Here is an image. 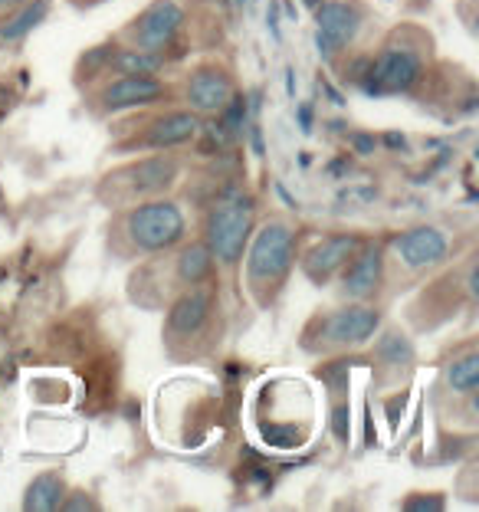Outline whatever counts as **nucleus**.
Segmentation results:
<instances>
[{
	"mask_svg": "<svg viewBox=\"0 0 479 512\" xmlns=\"http://www.w3.org/2000/svg\"><path fill=\"white\" fill-rule=\"evenodd\" d=\"M253 234V197L243 191H230L210 207L207 214V247L217 263L233 266L247 250Z\"/></svg>",
	"mask_w": 479,
	"mask_h": 512,
	"instance_id": "f257e3e1",
	"label": "nucleus"
},
{
	"mask_svg": "<svg viewBox=\"0 0 479 512\" xmlns=\"http://www.w3.org/2000/svg\"><path fill=\"white\" fill-rule=\"evenodd\" d=\"M424 73V53L414 43L404 40H391L384 50L368 60L365 69L358 76V86L365 96H401V92H411L414 83Z\"/></svg>",
	"mask_w": 479,
	"mask_h": 512,
	"instance_id": "f03ea898",
	"label": "nucleus"
},
{
	"mask_svg": "<svg viewBox=\"0 0 479 512\" xmlns=\"http://www.w3.org/2000/svg\"><path fill=\"white\" fill-rule=\"evenodd\" d=\"M292 260H296V247H292V230L286 224L273 220L253 237L247 253V283L253 293H260V302H266V289L276 293L286 283Z\"/></svg>",
	"mask_w": 479,
	"mask_h": 512,
	"instance_id": "7ed1b4c3",
	"label": "nucleus"
},
{
	"mask_svg": "<svg viewBox=\"0 0 479 512\" xmlns=\"http://www.w3.org/2000/svg\"><path fill=\"white\" fill-rule=\"evenodd\" d=\"M381 329V312L371 309V306H345V309H335L329 316H319L309 322L306 335H302V345L309 352H332V348H358L371 342Z\"/></svg>",
	"mask_w": 479,
	"mask_h": 512,
	"instance_id": "20e7f679",
	"label": "nucleus"
},
{
	"mask_svg": "<svg viewBox=\"0 0 479 512\" xmlns=\"http://www.w3.org/2000/svg\"><path fill=\"white\" fill-rule=\"evenodd\" d=\"M184 234H188V224H184L181 207L171 201H148L125 214V237L142 253L178 247Z\"/></svg>",
	"mask_w": 479,
	"mask_h": 512,
	"instance_id": "39448f33",
	"label": "nucleus"
},
{
	"mask_svg": "<svg viewBox=\"0 0 479 512\" xmlns=\"http://www.w3.org/2000/svg\"><path fill=\"white\" fill-rule=\"evenodd\" d=\"M358 27H361V14L348 0H322L315 7V46H319L325 60L342 53L355 40Z\"/></svg>",
	"mask_w": 479,
	"mask_h": 512,
	"instance_id": "423d86ee",
	"label": "nucleus"
},
{
	"mask_svg": "<svg viewBox=\"0 0 479 512\" xmlns=\"http://www.w3.org/2000/svg\"><path fill=\"white\" fill-rule=\"evenodd\" d=\"M184 27V7L178 0H155L151 7H145L138 20L128 27V37L135 40V46H145V50H168L174 37Z\"/></svg>",
	"mask_w": 479,
	"mask_h": 512,
	"instance_id": "0eeeda50",
	"label": "nucleus"
},
{
	"mask_svg": "<svg viewBox=\"0 0 479 512\" xmlns=\"http://www.w3.org/2000/svg\"><path fill=\"white\" fill-rule=\"evenodd\" d=\"M450 240L440 227H411L394 240V256L404 270L411 273H427L447 260Z\"/></svg>",
	"mask_w": 479,
	"mask_h": 512,
	"instance_id": "6e6552de",
	"label": "nucleus"
},
{
	"mask_svg": "<svg viewBox=\"0 0 479 512\" xmlns=\"http://www.w3.org/2000/svg\"><path fill=\"white\" fill-rule=\"evenodd\" d=\"M174 178H178V161L168 155L142 158L135 165L122 168L119 174H112V184H125V197H151L168 191Z\"/></svg>",
	"mask_w": 479,
	"mask_h": 512,
	"instance_id": "1a4fd4ad",
	"label": "nucleus"
},
{
	"mask_svg": "<svg viewBox=\"0 0 479 512\" xmlns=\"http://www.w3.org/2000/svg\"><path fill=\"white\" fill-rule=\"evenodd\" d=\"M361 247V243H358ZM342 293L355 302L371 299L381 289L384 279V250L381 243H368V247L355 250L348 256V263L342 266Z\"/></svg>",
	"mask_w": 479,
	"mask_h": 512,
	"instance_id": "9d476101",
	"label": "nucleus"
},
{
	"mask_svg": "<svg viewBox=\"0 0 479 512\" xmlns=\"http://www.w3.org/2000/svg\"><path fill=\"white\" fill-rule=\"evenodd\" d=\"M165 86L158 83L155 76H135V73H125L119 76L115 83H109L102 89V109L105 112H125V109H138V106H151L165 96Z\"/></svg>",
	"mask_w": 479,
	"mask_h": 512,
	"instance_id": "9b49d317",
	"label": "nucleus"
},
{
	"mask_svg": "<svg viewBox=\"0 0 479 512\" xmlns=\"http://www.w3.org/2000/svg\"><path fill=\"white\" fill-rule=\"evenodd\" d=\"M358 250V240L348 237V234H335V237H325L322 243H315V247L306 253V260H302V270L312 279V283H329V279L342 270L348 263V256Z\"/></svg>",
	"mask_w": 479,
	"mask_h": 512,
	"instance_id": "f8f14e48",
	"label": "nucleus"
},
{
	"mask_svg": "<svg viewBox=\"0 0 479 512\" xmlns=\"http://www.w3.org/2000/svg\"><path fill=\"white\" fill-rule=\"evenodd\" d=\"M230 96H233L230 79L214 66L197 69V73L188 79V102H191V109L201 115H217L227 106Z\"/></svg>",
	"mask_w": 479,
	"mask_h": 512,
	"instance_id": "ddd939ff",
	"label": "nucleus"
},
{
	"mask_svg": "<svg viewBox=\"0 0 479 512\" xmlns=\"http://www.w3.org/2000/svg\"><path fill=\"white\" fill-rule=\"evenodd\" d=\"M210 319V293L197 286H188L171 302L168 309V329L174 335H197Z\"/></svg>",
	"mask_w": 479,
	"mask_h": 512,
	"instance_id": "4468645a",
	"label": "nucleus"
},
{
	"mask_svg": "<svg viewBox=\"0 0 479 512\" xmlns=\"http://www.w3.org/2000/svg\"><path fill=\"white\" fill-rule=\"evenodd\" d=\"M201 132V122H197L194 112H168L148 128V138L145 145L148 148H174V145H184Z\"/></svg>",
	"mask_w": 479,
	"mask_h": 512,
	"instance_id": "2eb2a0df",
	"label": "nucleus"
},
{
	"mask_svg": "<svg viewBox=\"0 0 479 512\" xmlns=\"http://www.w3.org/2000/svg\"><path fill=\"white\" fill-rule=\"evenodd\" d=\"M165 66V53L145 50V46H128V50H112L109 69H115L119 76L135 73V76H155Z\"/></svg>",
	"mask_w": 479,
	"mask_h": 512,
	"instance_id": "dca6fc26",
	"label": "nucleus"
},
{
	"mask_svg": "<svg viewBox=\"0 0 479 512\" xmlns=\"http://www.w3.org/2000/svg\"><path fill=\"white\" fill-rule=\"evenodd\" d=\"M63 476L60 473H40L37 480L27 486V496H23V509H33V512H53L60 509L63 503Z\"/></svg>",
	"mask_w": 479,
	"mask_h": 512,
	"instance_id": "f3484780",
	"label": "nucleus"
},
{
	"mask_svg": "<svg viewBox=\"0 0 479 512\" xmlns=\"http://www.w3.org/2000/svg\"><path fill=\"white\" fill-rule=\"evenodd\" d=\"M174 263H178V279L184 286H201L214 270V253H210L207 243H191L178 253Z\"/></svg>",
	"mask_w": 479,
	"mask_h": 512,
	"instance_id": "a211bd4d",
	"label": "nucleus"
},
{
	"mask_svg": "<svg viewBox=\"0 0 479 512\" xmlns=\"http://www.w3.org/2000/svg\"><path fill=\"white\" fill-rule=\"evenodd\" d=\"M46 14H50V0H30L20 14L4 20V27H0V40H7V43L23 40L33 27H40V23L46 20Z\"/></svg>",
	"mask_w": 479,
	"mask_h": 512,
	"instance_id": "6ab92c4d",
	"label": "nucleus"
},
{
	"mask_svg": "<svg viewBox=\"0 0 479 512\" xmlns=\"http://www.w3.org/2000/svg\"><path fill=\"white\" fill-rule=\"evenodd\" d=\"M447 381L457 394H466V398L476 394V388H479V355L470 352L463 358H453L450 368H447Z\"/></svg>",
	"mask_w": 479,
	"mask_h": 512,
	"instance_id": "aec40b11",
	"label": "nucleus"
},
{
	"mask_svg": "<svg viewBox=\"0 0 479 512\" xmlns=\"http://www.w3.org/2000/svg\"><path fill=\"white\" fill-rule=\"evenodd\" d=\"M378 362L388 368H407L414 362V348L404 335L384 332V339H378Z\"/></svg>",
	"mask_w": 479,
	"mask_h": 512,
	"instance_id": "412c9836",
	"label": "nucleus"
},
{
	"mask_svg": "<svg viewBox=\"0 0 479 512\" xmlns=\"http://www.w3.org/2000/svg\"><path fill=\"white\" fill-rule=\"evenodd\" d=\"M112 50L115 46H96V50H89L86 56H83V66L86 69V76H92V73H102V69H109V56H112Z\"/></svg>",
	"mask_w": 479,
	"mask_h": 512,
	"instance_id": "4be33fe9",
	"label": "nucleus"
},
{
	"mask_svg": "<svg viewBox=\"0 0 479 512\" xmlns=\"http://www.w3.org/2000/svg\"><path fill=\"white\" fill-rule=\"evenodd\" d=\"M352 411H348V404H338L335 411H332V430H335V437L338 440H348V434H352Z\"/></svg>",
	"mask_w": 479,
	"mask_h": 512,
	"instance_id": "5701e85b",
	"label": "nucleus"
},
{
	"mask_svg": "<svg viewBox=\"0 0 479 512\" xmlns=\"http://www.w3.org/2000/svg\"><path fill=\"white\" fill-rule=\"evenodd\" d=\"M404 509H411V512H424V509H430V512H440V509H443V496L430 493L427 499H424V496H420V499H407Z\"/></svg>",
	"mask_w": 479,
	"mask_h": 512,
	"instance_id": "b1692460",
	"label": "nucleus"
},
{
	"mask_svg": "<svg viewBox=\"0 0 479 512\" xmlns=\"http://www.w3.org/2000/svg\"><path fill=\"white\" fill-rule=\"evenodd\" d=\"M352 142V148H355V155H375V148H378V138L375 135H352L348 138Z\"/></svg>",
	"mask_w": 479,
	"mask_h": 512,
	"instance_id": "393cba45",
	"label": "nucleus"
},
{
	"mask_svg": "<svg viewBox=\"0 0 479 512\" xmlns=\"http://www.w3.org/2000/svg\"><path fill=\"white\" fill-rule=\"evenodd\" d=\"M381 142L388 145V148H401V151L407 148V138H404V135H397V132H388V135L381 138Z\"/></svg>",
	"mask_w": 479,
	"mask_h": 512,
	"instance_id": "a878e982",
	"label": "nucleus"
},
{
	"mask_svg": "<svg viewBox=\"0 0 479 512\" xmlns=\"http://www.w3.org/2000/svg\"><path fill=\"white\" fill-rule=\"evenodd\" d=\"M299 125H302V132H312V109L309 106H299Z\"/></svg>",
	"mask_w": 479,
	"mask_h": 512,
	"instance_id": "bb28decb",
	"label": "nucleus"
},
{
	"mask_svg": "<svg viewBox=\"0 0 479 512\" xmlns=\"http://www.w3.org/2000/svg\"><path fill=\"white\" fill-rule=\"evenodd\" d=\"M250 138H253V148H256V155H263V138H260V128H253V132H250Z\"/></svg>",
	"mask_w": 479,
	"mask_h": 512,
	"instance_id": "cd10ccee",
	"label": "nucleus"
},
{
	"mask_svg": "<svg viewBox=\"0 0 479 512\" xmlns=\"http://www.w3.org/2000/svg\"><path fill=\"white\" fill-rule=\"evenodd\" d=\"M345 168H348V158H342V161H335V165H329V171H332V174L345 171Z\"/></svg>",
	"mask_w": 479,
	"mask_h": 512,
	"instance_id": "c85d7f7f",
	"label": "nucleus"
},
{
	"mask_svg": "<svg viewBox=\"0 0 479 512\" xmlns=\"http://www.w3.org/2000/svg\"><path fill=\"white\" fill-rule=\"evenodd\" d=\"M302 4H306V7H312V10H315V7L322 4V0H302Z\"/></svg>",
	"mask_w": 479,
	"mask_h": 512,
	"instance_id": "c756f323",
	"label": "nucleus"
},
{
	"mask_svg": "<svg viewBox=\"0 0 479 512\" xmlns=\"http://www.w3.org/2000/svg\"><path fill=\"white\" fill-rule=\"evenodd\" d=\"M7 4H14V0H0V10H4Z\"/></svg>",
	"mask_w": 479,
	"mask_h": 512,
	"instance_id": "7c9ffc66",
	"label": "nucleus"
},
{
	"mask_svg": "<svg viewBox=\"0 0 479 512\" xmlns=\"http://www.w3.org/2000/svg\"><path fill=\"white\" fill-rule=\"evenodd\" d=\"M237 4H243V0H237Z\"/></svg>",
	"mask_w": 479,
	"mask_h": 512,
	"instance_id": "2f4dec72",
	"label": "nucleus"
}]
</instances>
